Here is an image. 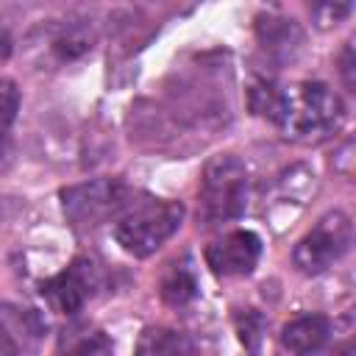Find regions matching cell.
I'll list each match as a JSON object with an SVG mask.
<instances>
[{
    "mask_svg": "<svg viewBox=\"0 0 356 356\" xmlns=\"http://www.w3.org/2000/svg\"><path fill=\"white\" fill-rule=\"evenodd\" d=\"M270 120L284 131V136L298 142H323L339 131L345 120V106L337 92L325 83H298L292 89H278Z\"/></svg>",
    "mask_w": 356,
    "mask_h": 356,
    "instance_id": "obj_1",
    "label": "cell"
},
{
    "mask_svg": "<svg viewBox=\"0 0 356 356\" xmlns=\"http://www.w3.org/2000/svg\"><path fill=\"white\" fill-rule=\"evenodd\" d=\"M248 206V170L234 153L206 161L200 178V217L206 225L236 220Z\"/></svg>",
    "mask_w": 356,
    "mask_h": 356,
    "instance_id": "obj_2",
    "label": "cell"
},
{
    "mask_svg": "<svg viewBox=\"0 0 356 356\" xmlns=\"http://www.w3.org/2000/svg\"><path fill=\"white\" fill-rule=\"evenodd\" d=\"M184 206L175 200H145L136 206H128L125 214L117 220L114 236L131 256H150L156 253L181 225Z\"/></svg>",
    "mask_w": 356,
    "mask_h": 356,
    "instance_id": "obj_3",
    "label": "cell"
},
{
    "mask_svg": "<svg viewBox=\"0 0 356 356\" xmlns=\"http://www.w3.org/2000/svg\"><path fill=\"white\" fill-rule=\"evenodd\" d=\"M131 192L117 178H95L61 192V206L72 228H95L131 206Z\"/></svg>",
    "mask_w": 356,
    "mask_h": 356,
    "instance_id": "obj_4",
    "label": "cell"
},
{
    "mask_svg": "<svg viewBox=\"0 0 356 356\" xmlns=\"http://www.w3.org/2000/svg\"><path fill=\"white\" fill-rule=\"evenodd\" d=\"M353 242V225L350 217L345 211H328L317 220V225L295 245L292 261L300 273L306 275H317L323 270H328L337 259H342L348 253Z\"/></svg>",
    "mask_w": 356,
    "mask_h": 356,
    "instance_id": "obj_5",
    "label": "cell"
},
{
    "mask_svg": "<svg viewBox=\"0 0 356 356\" xmlns=\"http://www.w3.org/2000/svg\"><path fill=\"white\" fill-rule=\"evenodd\" d=\"M95 286H97V270H95V264L89 259H75L67 270H61L58 275L47 278L39 292L50 303L53 312H58V314H75L92 298Z\"/></svg>",
    "mask_w": 356,
    "mask_h": 356,
    "instance_id": "obj_6",
    "label": "cell"
},
{
    "mask_svg": "<svg viewBox=\"0 0 356 356\" xmlns=\"http://www.w3.org/2000/svg\"><path fill=\"white\" fill-rule=\"evenodd\" d=\"M44 331L47 328L39 312L0 303V356H36Z\"/></svg>",
    "mask_w": 356,
    "mask_h": 356,
    "instance_id": "obj_7",
    "label": "cell"
},
{
    "mask_svg": "<svg viewBox=\"0 0 356 356\" xmlns=\"http://www.w3.org/2000/svg\"><path fill=\"white\" fill-rule=\"evenodd\" d=\"M261 256V239L253 231H231L206 248V261L214 275L236 278L253 273Z\"/></svg>",
    "mask_w": 356,
    "mask_h": 356,
    "instance_id": "obj_8",
    "label": "cell"
},
{
    "mask_svg": "<svg viewBox=\"0 0 356 356\" xmlns=\"http://www.w3.org/2000/svg\"><path fill=\"white\" fill-rule=\"evenodd\" d=\"M256 33L261 47L281 58V61H292L298 56V50L303 47V31L298 28L295 19L289 17H278V14H261L256 19Z\"/></svg>",
    "mask_w": 356,
    "mask_h": 356,
    "instance_id": "obj_9",
    "label": "cell"
},
{
    "mask_svg": "<svg viewBox=\"0 0 356 356\" xmlns=\"http://www.w3.org/2000/svg\"><path fill=\"white\" fill-rule=\"evenodd\" d=\"M331 323L323 314H300L289 320L281 331V345L295 356H314L325 348Z\"/></svg>",
    "mask_w": 356,
    "mask_h": 356,
    "instance_id": "obj_10",
    "label": "cell"
},
{
    "mask_svg": "<svg viewBox=\"0 0 356 356\" xmlns=\"http://www.w3.org/2000/svg\"><path fill=\"white\" fill-rule=\"evenodd\" d=\"M134 356H195V345L184 331L150 325L139 334Z\"/></svg>",
    "mask_w": 356,
    "mask_h": 356,
    "instance_id": "obj_11",
    "label": "cell"
},
{
    "mask_svg": "<svg viewBox=\"0 0 356 356\" xmlns=\"http://www.w3.org/2000/svg\"><path fill=\"white\" fill-rule=\"evenodd\" d=\"M197 295V281L192 275V270L186 267H172L164 281H161V298L170 306H186L189 300H195Z\"/></svg>",
    "mask_w": 356,
    "mask_h": 356,
    "instance_id": "obj_12",
    "label": "cell"
},
{
    "mask_svg": "<svg viewBox=\"0 0 356 356\" xmlns=\"http://www.w3.org/2000/svg\"><path fill=\"white\" fill-rule=\"evenodd\" d=\"M61 356H114L111 342L106 339V334L100 331H83L81 337H75L67 350Z\"/></svg>",
    "mask_w": 356,
    "mask_h": 356,
    "instance_id": "obj_13",
    "label": "cell"
},
{
    "mask_svg": "<svg viewBox=\"0 0 356 356\" xmlns=\"http://www.w3.org/2000/svg\"><path fill=\"white\" fill-rule=\"evenodd\" d=\"M19 111V89L11 78H0V134L8 131Z\"/></svg>",
    "mask_w": 356,
    "mask_h": 356,
    "instance_id": "obj_14",
    "label": "cell"
},
{
    "mask_svg": "<svg viewBox=\"0 0 356 356\" xmlns=\"http://www.w3.org/2000/svg\"><path fill=\"white\" fill-rule=\"evenodd\" d=\"M342 78H345V86L353 92V86H356V75H353V47L350 44H345V50H342Z\"/></svg>",
    "mask_w": 356,
    "mask_h": 356,
    "instance_id": "obj_15",
    "label": "cell"
},
{
    "mask_svg": "<svg viewBox=\"0 0 356 356\" xmlns=\"http://www.w3.org/2000/svg\"><path fill=\"white\" fill-rule=\"evenodd\" d=\"M8 56H11V36H8V31L0 28V64H3Z\"/></svg>",
    "mask_w": 356,
    "mask_h": 356,
    "instance_id": "obj_16",
    "label": "cell"
},
{
    "mask_svg": "<svg viewBox=\"0 0 356 356\" xmlns=\"http://www.w3.org/2000/svg\"><path fill=\"white\" fill-rule=\"evenodd\" d=\"M353 353H356V350H353V342H345V345H339V348H337V353H334V356H353Z\"/></svg>",
    "mask_w": 356,
    "mask_h": 356,
    "instance_id": "obj_17",
    "label": "cell"
}]
</instances>
